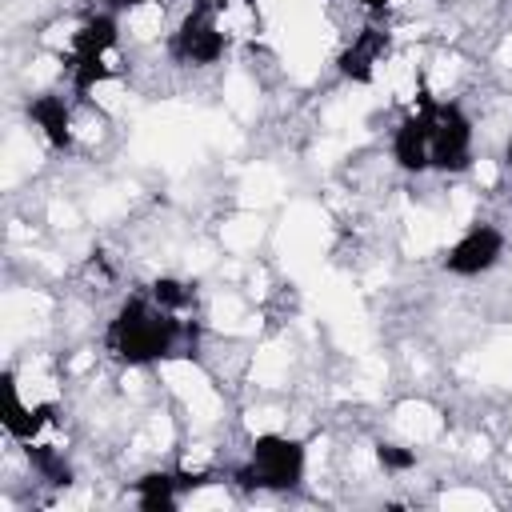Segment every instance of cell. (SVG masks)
<instances>
[{"label": "cell", "instance_id": "cell-1", "mask_svg": "<svg viewBox=\"0 0 512 512\" xmlns=\"http://www.w3.org/2000/svg\"><path fill=\"white\" fill-rule=\"evenodd\" d=\"M180 340L196 344V328L176 320V312L160 308L152 296H128L116 308V316L108 320V332H104V348L120 364H132V368L176 356Z\"/></svg>", "mask_w": 512, "mask_h": 512}, {"label": "cell", "instance_id": "cell-2", "mask_svg": "<svg viewBox=\"0 0 512 512\" xmlns=\"http://www.w3.org/2000/svg\"><path fill=\"white\" fill-rule=\"evenodd\" d=\"M308 468V452L300 440L280 436V432H260L252 440L248 464L236 468V484L240 488H272V492H288L304 480Z\"/></svg>", "mask_w": 512, "mask_h": 512}, {"label": "cell", "instance_id": "cell-3", "mask_svg": "<svg viewBox=\"0 0 512 512\" xmlns=\"http://www.w3.org/2000/svg\"><path fill=\"white\" fill-rule=\"evenodd\" d=\"M428 112V156L436 172H464L472 164V120L452 100H420Z\"/></svg>", "mask_w": 512, "mask_h": 512}, {"label": "cell", "instance_id": "cell-4", "mask_svg": "<svg viewBox=\"0 0 512 512\" xmlns=\"http://www.w3.org/2000/svg\"><path fill=\"white\" fill-rule=\"evenodd\" d=\"M224 52H228V32L216 20L212 4H196L168 36V56L176 64H216Z\"/></svg>", "mask_w": 512, "mask_h": 512}, {"label": "cell", "instance_id": "cell-5", "mask_svg": "<svg viewBox=\"0 0 512 512\" xmlns=\"http://www.w3.org/2000/svg\"><path fill=\"white\" fill-rule=\"evenodd\" d=\"M504 256V232L496 224H472L448 252H444V272L452 276H480L496 268Z\"/></svg>", "mask_w": 512, "mask_h": 512}, {"label": "cell", "instance_id": "cell-6", "mask_svg": "<svg viewBox=\"0 0 512 512\" xmlns=\"http://www.w3.org/2000/svg\"><path fill=\"white\" fill-rule=\"evenodd\" d=\"M384 56H388V32L384 28H360L356 40L340 52V76L352 84H372Z\"/></svg>", "mask_w": 512, "mask_h": 512}, {"label": "cell", "instance_id": "cell-7", "mask_svg": "<svg viewBox=\"0 0 512 512\" xmlns=\"http://www.w3.org/2000/svg\"><path fill=\"white\" fill-rule=\"evenodd\" d=\"M392 160L404 172H428L432 168V156H428V112H424V104L412 108L396 124V132H392Z\"/></svg>", "mask_w": 512, "mask_h": 512}, {"label": "cell", "instance_id": "cell-8", "mask_svg": "<svg viewBox=\"0 0 512 512\" xmlns=\"http://www.w3.org/2000/svg\"><path fill=\"white\" fill-rule=\"evenodd\" d=\"M28 120L52 148H72V108L60 92H40L28 100Z\"/></svg>", "mask_w": 512, "mask_h": 512}, {"label": "cell", "instance_id": "cell-9", "mask_svg": "<svg viewBox=\"0 0 512 512\" xmlns=\"http://www.w3.org/2000/svg\"><path fill=\"white\" fill-rule=\"evenodd\" d=\"M132 496L144 512H172L180 500L176 472H144L140 480H132Z\"/></svg>", "mask_w": 512, "mask_h": 512}, {"label": "cell", "instance_id": "cell-10", "mask_svg": "<svg viewBox=\"0 0 512 512\" xmlns=\"http://www.w3.org/2000/svg\"><path fill=\"white\" fill-rule=\"evenodd\" d=\"M28 464H32V468H36V476H40V480H48V484H72V468H68L64 452H60V448H52V444L32 440V444H28Z\"/></svg>", "mask_w": 512, "mask_h": 512}, {"label": "cell", "instance_id": "cell-11", "mask_svg": "<svg viewBox=\"0 0 512 512\" xmlns=\"http://www.w3.org/2000/svg\"><path fill=\"white\" fill-rule=\"evenodd\" d=\"M148 296H152L160 308H168V312H184V308L192 304V288H188L184 280H172V276H160V280H152Z\"/></svg>", "mask_w": 512, "mask_h": 512}, {"label": "cell", "instance_id": "cell-12", "mask_svg": "<svg viewBox=\"0 0 512 512\" xmlns=\"http://www.w3.org/2000/svg\"><path fill=\"white\" fill-rule=\"evenodd\" d=\"M376 460L384 472H408L416 468V452L412 448H400V444H376Z\"/></svg>", "mask_w": 512, "mask_h": 512}, {"label": "cell", "instance_id": "cell-13", "mask_svg": "<svg viewBox=\"0 0 512 512\" xmlns=\"http://www.w3.org/2000/svg\"><path fill=\"white\" fill-rule=\"evenodd\" d=\"M144 4H164V0H112V8H144Z\"/></svg>", "mask_w": 512, "mask_h": 512}, {"label": "cell", "instance_id": "cell-14", "mask_svg": "<svg viewBox=\"0 0 512 512\" xmlns=\"http://www.w3.org/2000/svg\"><path fill=\"white\" fill-rule=\"evenodd\" d=\"M360 4H364V8H372V12H384V4H388V0H360Z\"/></svg>", "mask_w": 512, "mask_h": 512}, {"label": "cell", "instance_id": "cell-15", "mask_svg": "<svg viewBox=\"0 0 512 512\" xmlns=\"http://www.w3.org/2000/svg\"><path fill=\"white\" fill-rule=\"evenodd\" d=\"M504 164H508V172H512V136H508V144H504Z\"/></svg>", "mask_w": 512, "mask_h": 512}]
</instances>
